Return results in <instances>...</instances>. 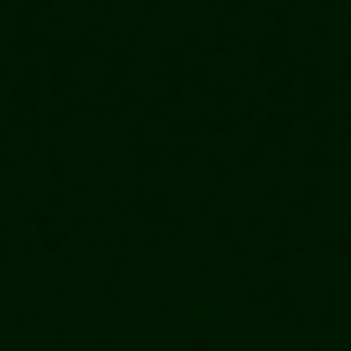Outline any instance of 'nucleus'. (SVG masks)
Returning a JSON list of instances; mask_svg holds the SVG:
<instances>
[]
</instances>
